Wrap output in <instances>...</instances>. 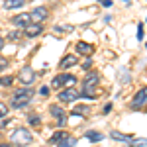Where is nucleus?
<instances>
[{"instance_id": "1", "label": "nucleus", "mask_w": 147, "mask_h": 147, "mask_svg": "<svg viewBox=\"0 0 147 147\" xmlns=\"http://www.w3.org/2000/svg\"><path fill=\"white\" fill-rule=\"evenodd\" d=\"M32 96H34V90L32 88H20V90L14 92L12 96V106L14 108H24L32 102Z\"/></svg>"}, {"instance_id": "2", "label": "nucleus", "mask_w": 147, "mask_h": 147, "mask_svg": "<svg viewBox=\"0 0 147 147\" xmlns=\"http://www.w3.org/2000/svg\"><path fill=\"white\" fill-rule=\"evenodd\" d=\"M10 139H12V143L26 147V145H30V143L34 141V136H32V131H30V129H26V127H18L16 131H12Z\"/></svg>"}, {"instance_id": "3", "label": "nucleus", "mask_w": 147, "mask_h": 147, "mask_svg": "<svg viewBox=\"0 0 147 147\" xmlns=\"http://www.w3.org/2000/svg\"><path fill=\"white\" fill-rule=\"evenodd\" d=\"M96 84H98V73H88L86 75V79L82 80V94L86 96V98H96Z\"/></svg>"}, {"instance_id": "4", "label": "nucleus", "mask_w": 147, "mask_h": 147, "mask_svg": "<svg viewBox=\"0 0 147 147\" xmlns=\"http://www.w3.org/2000/svg\"><path fill=\"white\" fill-rule=\"evenodd\" d=\"M147 104V86L145 88H139L137 94L131 98V108H143Z\"/></svg>"}, {"instance_id": "5", "label": "nucleus", "mask_w": 147, "mask_h": 147, "mask_svg": "<svg viewBox=\"0 0 147 147\" xmlns=\"http://www.w3.org/2000/svg\"><path fill=\"white\" fill-rule=\"evenodd\" d=\"M75 80L77 79H75L73 75H57L55 79H53V84H51V86H53V88H61L63 84H73Z\"/></svg>"}, {"instance_id": "6", "label": "nucleus", "mask_w": 147, "mask_h": 147, "mask_svg": "<svg viewBox=\"0 0 147 147\" xmlns=\"http://www.w3.org/2000/svg\"><path fill=\"white\" fill-rule=\"evenodd\" d=\"M20 80H22L24 84H32L35 80V71L32 67H24L20 71Z\"/></svg>"}, {"instance_id": "7", "label": "nucleus", "mask_w": 147, "mask_h": 147, "mask_svg": "<svg viewBox=\"0 0 147 147\" xmlns=\"http://www.w3.org/2000/svg\"><path fill=\"white\" fill-rule=\"evenodd\" d=\"M77 98H79V90H77V88H67V90H63L59 94V100L67 102V104L69 102H75Z\"/></svg>"}, {"instance_id": "8", "label": "nucleus", "mask_w": 147, "mask_h": 147, "mask_svg": "<svg viewBox=\"0 0 147 147\" xmlns=\"http://www.w3.org/2000/svg\"><path fill=\"white\" fill-rule=\"evenodd\" d=\"M49 112H51V116H55L57 122H59V125L65 124V120H67V116H65V110L61 108V106H57V104H53L51 108H49Z\"/></svg>"}, {"instance_id": "9", "label": "nucleus", "mask_w": 147, "mask_h": 147, "mask_svg": "<svg viewBox=\"0 0 147 147\" xmlns=\"http://www.w3.org/2000/svg\"><path fill=\"white\" fill-rule=\"evenodd\" d=\"M47 14H49V12H47L45 6H35L34 10H32V14H30V18H32V20H37V22H41V20H45V18H47Z\"/></svg>"}, {"instance_id": "10", "label": "nucleus", "mask_w": 147, "mask_h": 147, "mask_svg": "<svg viewBox=\"0 0 147 147\" xmlns=\"http://www.w3.org/2000/svg\"><path fill=\"white\" fill-rule=\"evenodd\" d=\"M12 22L16 26H20V28H28L30 22H32V18H30V14H18V16L12 18Z\"/></svg>"}, {"instance_id": "11", "label": "nucleus", "mask_w": 147, "mask_h": 147, "mask_svg": "<svg viewBox=\"0 0 147 147\" xmlns=\"http://www.w3.org/2000/svg\"><path fill=\"white\" fill-rule=\"evenodd\" d=\"M43 32V28L39 26V24H30L28 28H26V35L28 37H35V35H39Z\"/></svg>"}, {"instance_id": "12", "label": "nucleus", "mask_w": 147, "mask_h": 147, "mask_svg": "<svg viewBox=\"0 0 147 147\" xmlns=\"http://www.w3.org/2000/svg\"><path fill=\"white\" fill-rule=\"evenodd\" d=\"M77 51H79L80 55H92L94 47H92L90 43H84V41H79V43H77Z\"/></svg>"}, {"instance_id": "13", "label": "nucleus", "mask_w": 147, "mask_h": 147, "mask_svg": "<svg viewBox=\"0 0 147 147\" xmlns=\"http://www.w3.org/2000/svg\"><path fill=\"white\" fill-rule=\"evenodd\" d=\"M77 65V55H65L61 59V67L69 69V67H75Z\"/></svg>"}, {"instance_id": "14", "label": "nucleus", "mask_w": 147, "mask_h": 147, "mask_svg": "<svg viewBox=\"0 0 147 147\" xmlns=\"http://www.w3.org/2000/svg\"><path fill=\"white\" fill-rule=\"evenodd\" d=\"M22 4H24V0H4V2H2L4 10H16V8H20Z\"/></svg>"}, {"instance_id": "15", "label": "nucleus", "mask_w": 147, "mask_h": 147, "mask_svg": "<svg viewBox=\"0 0 147 147\" xmlns=\"http://www.w3.org/2000/svg\"><path fill=\"white\" fill-rule=\"evenodd\" d=\"M112 136V139H116V141H131V136H127V134H122V131H112L110 134Z\"/></svg>"}, {"instance_id": "16", "label": "nucleus", "mask_w": 147, "mask_h": 147, "mask_svg": "<svg viewBox=\"0 0 147 147\" xmlns=\"http://www.w3.org/2000/svg\"><path fill=\"white\" fill-rule=\"evenodd\" d=\"M75 143H77V141H75L71 136H65L59 143H57V147H75Z\"/></svg>"}, {"instance_id": "17", "label": "nucleus", "mask_w": 147, "mask_h": 147, "mask_svg": "<svg viewBox=\"0 0 147 147\" xmlns=\"http://www.w3.org/2000/svg\"><path fill=\"white\" fill-rule=\"evenodd\" d=\"M84 136L88 137V139H90V141H96V143H98V141H102V139H104V136H102L100 131H86V134H84Z\"/></svg>"}, {"instance_id": "18", "label": "nucleus", "mask_w": 147, "mask_h": 147, "mask_svg": "<svg viewBox=\"0 0 147 147\" xmlns=\"http://www.w3.org/2000/svg\"><path fill=\"white\" fill-rule=\"evenodd\" d=\"M127 145H129V147H145L147 145V137H141V139H131Z\"/></svg>"}, {"instance_id": "19", "label": "nucleus", "mask_w": 147, "mask_h": 147, "mask_svg": "<svg viewBox=\"0 0 147 147\" xmlns=\"http://www.w3.org/2000/svg\"><path fill=\"white\" fill-rule=\"evenodd\" d=\"M129 79H131V77H129V71H127V69H120V82H129Z\"/></svg>"}, {"instance_id": "20", "label": "nucleus", "mask_w": 147, "mask_h": 147, "mask_svg": "<svg viewBox=\"0 0 147 147\" xmlns=\"http://www.w3.org/2000/svg\"><path fill=\"white\" fill-rule=\"evenodd\" d=\"M65 136H67L65 131H57V134H53V136L49 137V143H59V141H61Z\"/></svg>"}, {"instance_id": "21", "label": "nucleus", "mask_w": 147, "mask_h": 147, "mask_svg": "<svg viewBox=\"0 0 147 147\" xmlns=\"http://www.w3.org/2000/svg\"><path fill=\"white\" fill-rule=\"evenodd\" d=\"M84 112H88V106H77L71 114H75V116H82Z\"/></svg>"}, {"instance_id": "22", "label": "nucleus", "mask_w": 147, "mask_h": 147, "mask_svg": "<svg viewBox=\"0 0 147 147\" xmlns=\"http://www.w3.org/2000/svg\"><path fill=\"white\" fill-rule=\"evenodd\" d=\"M12 82H14L12 77H0V86H10Z\"/></svg>"}, {"instance_id": "23", "label": "nucleus", "mask_w": 147, "mask_h": 147, "mask_svg": "<svg viewBox=\"0 0 147 147\" xmlns=\"http://www.w3.org/2000/svg\"><path fill=\"white\" fill-rule=\"evenodd\" d=\"M6 114H8V106H6L4 102H0V118H4Z\"/></svg>"}, {"instance_id": "24", "label": "nucleus", "mask_w": 147, "mask_h": 147, "mask_svg": "<svg viewBox=\"0 0 147 147\" xmlns=\"http://www.w3.org/2000/svg\"><path fill=\"white\" fill-rule=\"evenodd\" d=\"M71 30H73L71 26H57L55 28V32H71Z\"/></svg>"}, {"instance_id": "25", "label": "nucleus", "mask_w": 147, "mask_h": 147, "mask_svg": "<svg viewBox=\"0 0 147 147\" xmlns=\"http://www.w3.org/2000/svg\"><path fill=\"white\" fill-rule=\"evenodd\" d=\"M137 39H143V26H137Z\"/></svg>"}, {"instance_id": "26", "label": "nucleus", "mask_w": 147, "mask_h": 147, "mask_svg": "<svg viewBox=\"0 0 147 147\" xmlns=\"http://www.w3.org/2000/svg\"><path fill=\"white\" fill-rule=\"evenodd\" d=\"M30 122H32V124H39V122H41V120H39V116H30Z\"/></svg>"}, {"instance_id": "27", "label": "nucleus", "mask_w": 147, "mask_h": 147, "mask_svg": "<svg viewBox=\"0 0 147 147\" xmlns=\"http://www.w3.org/2000/svg\"><path fill=\"white\" fill-rule=\"evenodd\" d=\"M4 67H8V61L6 59H0V71H4Z\"/></svg>"}, {"instance_id": "28", "label": "nucleus", "mask_w": 147, "mask_h": 147, "mask_svg": "<svg viewBox=\"0 0 147 147\" xmlns=\"http://www.w3.org/2000/svg\"><path fill=\"white\" fill-rule=\"evenodd\" d=\"M39 94H43V96L49 94V88H47V86H41V88H39Z\"/></svg>"}, {"instance_id": "29", "label": "nucleus", "mask_w": 147, "mask_h": 147, "mask_svg": "<svg viewBox=\"0 0 147 147\" xmlns=\"http://www.w3.org/2000/svg\"><path fill=\"white\" fill-rule=\"evenodd\" d=\"M110 110H112V104H110V102H108V104H106V106H104V112H102V114H108V112H110Z\"/></svg>"}, {"instance_id": "30", "label": "nucleus", "mask_w": 147, "mask_h": 147, "mask_svg": "<svg viewBox=\"0 0 147 147\" xmlns=\"http://www.w3.org/2000/svg\"><path fill=\"white\" fill-rule=\"evenodd\" d=\"M20 37V32H12L10 34V39H18Z\"/></svg>"}, {"instance_id": "31", "label": "nucleus", "mask_w": 147, "mask_h": 147, "mask_svg": "<svg viewBox=\"0 0 147 147\" xmlns=\"http://www.w3.org/2000/svg\"><path fill=\"white\" fill-rule=\"evenodd\" d=\"M90 65H92L90 61H84V63H82V69H86V71H88V69H90Z\"/></svg>"}, {"instance_id": "32", "label": "nucleus", "mask_w": 147, "mask_h": 147, "mask_svg": "<svg viewBox=\"0 0 147 147\" xmlns=\"http://www.w3.org/2000/svg\"><path fill=\"white\" fill-rule=\"evenodd\" d=\"M102 6H106V8L112 6V0H102Z\"/></svg>"}, {"instance_id": "33", "label": "nucleus", "mask_w": 147, "mask_h": 147, "mask_svg": "<svg viewBox=\"0 0 147 147\" xmlns=\"http://www.w3.org/2000/svg\"><path fill=\"white\" fill-rule=\"evenodd\" d=\"M2 49H4V37L0 35V51H2Z\"/></svg>"}, {"instance_id": "34", "label": "nucleus", "mask_w": 147, "mask_h": 147, "mask_svg": "<svg viewBox=\"0 0 147 147\" xmlns=\"http://www.w3.org/2000/svg\"><path fill=\"white\" fill-rule=\"evenodd\" d=\"M0 147H12L10 143H0Z\"/></svg>"}]
</instances>
